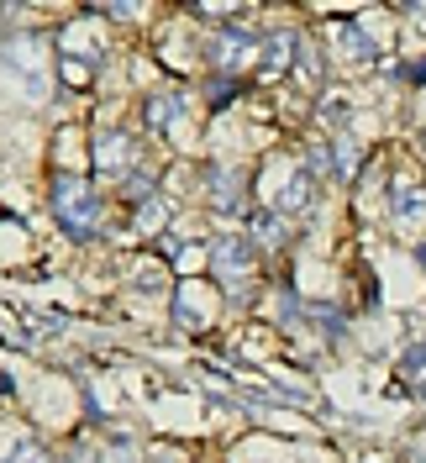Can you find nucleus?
<instances>
[{"label":"nucleus","instance_id":"nucleus-1","mask_svg":"<svg viewBox=\"0 0 426 463\" xmlns=\"http://www.w3.org/2000/svg\"><path fill=\"white\" fill-rule=\"evenodd\" d=\"M59 217L74 227V232H90L95 227V195H85V190L74 185V180H59Z\"/></svg>","mask_w":426,"mask_h":463},{"label":"nucleus","instance_id":"nucleus-2","mask_svg":"<svg viewBox=\"0 0 426 463\" xmlns=\"http://www.w3.org/2000/svg\"><path fill=\"white\" fill-rule=\"evenodd\" d=\"M426 211V195L421 190H411V185H400V195H395V217L400 221H411V217H421Z\"/></svg>","mask_w":426,"mask_h":463},{"label":"nucleus","instance_id":"nucleus-3","mask_svg":"<svg viewBox=\"0 0 426 463\" xmlns=\"http://www.w3.org/2000/svg\"><path fill=\"white\" fill-rule=\"evenodd\" d=\"M411 364H416V369H421V364H426V342H421V347H416V353H411Z\"/></svg>","mask_w":426,"mask_h":463},{"label":"nucleus","instance_id":"nucleus-4","mask_svg":"<svg viewBox=\"0 0 426 463\" xmlns=\"http://www.w3.org/2000/svg\"><path fill=\"white\" fill-rule=\"evenodd\" d=\"M421 264H426V247H421Z\"/></svg>","mask_w":426,"mask_h":463}]
</instances>
